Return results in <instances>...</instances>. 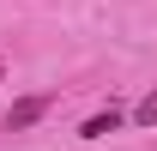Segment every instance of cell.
Here are the masks:
<instances>
[{
    "mask_svg": "<svg viewBox=\"0 0 157 151\" xmlns=\"http://www.w3.org/2000/svg\"><path fill=\"white\" fill-rule=\"evenodd\" d=\"M133 121H139V127H157V91H151V97L133 109Z\"/></svg>",
    "mask_w": 157,
    "mask_h": 151,
    "instance_id": "3",
    "label": "cell"
},
{
    "mask_svg": "<svg viewBox=\"0 0 157 151\" xmlns=\"http://www.w3.org/2000/svg\"><path fill=\"white\" fill-rule=\"evenodd\" d=\"M115 127H121V109H103V115H91V121L78 127V139H109Z\"/></svg>",
    "mask_w": 157,
    "mask_h": 151,
    "instance_id": "2",
    "label": "cell"
},
{
    "mask_svg": "<svg viewBox=\"0 0 157 151\" xmlns=\"http://www.w3.org/2000/svg\"><path fill=\"white\" fill-rule=\"evenodd\" d=\"M42 115H48V97H24V103H12V109H6V133H24V127H36Z\"/></svg>",
    "mask_w": 157,
    "mask_h": 151,
    "instance_id": "1",
    "label": "cell"
}]
</instances>
